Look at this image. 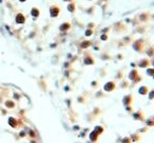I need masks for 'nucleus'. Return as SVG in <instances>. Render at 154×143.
Instances as JSON below:
<instances>
[{
  "label": "nucleus",
  "instance_id": "obj_1",
  "mask_svg": "<svg viewBox=\"0 0 154 143\" xmlns=\"http://www.w3.org/2000/svg\"><path fill=\"white\" fill-rule=\"evenodd\" d=\"M128 78H129V80H131L133 83H138V82H141V79H143L141 76V74L138 73V71L136 70V69H133V70L130 71V73L128 75Z\"/></svg>",
  "mask_w": 154,
  "mask_h": 143
},
{
  "label": "nucleus",
  "instance_id": "obj_2",
  "mask_svg": "<svg viewBox=\"0 0 154 143\" xmlns=\"http://www.w3.org/2000/svg\"><path fill=\"white\" fill-rule=\"evenodd\" d=\"M132 47L135 52H138V53H141L145 49V43H144V40L143 39H138L135 40L132 44Z\"/></svg>",
  "mask_w": 154,
  "mask_h": 143
},
{
  "label": "nucleus",
  "instance_id": "obj_3",
  "mask_svg": "<svg viewBox=\"0 0 154 143\" xmlns=\"http://www.w3.org/2000/svg\"><path fill=\"white\" fill-rule=\"evenodd\" d=\"M116 90V83L114 81H108L107 83H104V90L107 93H111Z\"/></svg>",
  "mask_w": 154,
  "mask_h": 143
},
{
  "label": "nucleus",
  "instance_id": "obj_4",
  "mask_svg": "<svg viewBox=\"0 0 154 143\" xmlns=\"http://www.w3.org/2000/svg\"><path fill=\"white\" fill-rule=\"evenodd\" d=\"M132 117H133L134 120H137V121H141V122L145 121V119H146L145 113L143 112V110H137V112H134V113L132 114Z\"/></svg>",
  "mask_w": 154,
  "mask_h": 143
},
{
  "label": "nucleus",
  "instance_id": "obj_5",
  "mask_svg": "<svg viewBox=\"0 0 154 143\" xmlns=\"http://www.w3.org/2000/svg\"><path fill=\"white\" fill-rule=\"evenodd\" d=\"M121 102L124 104V106H129V105H132L133 103V96L131 95V94H128L126 96H124L123 100H121Z\"/></svg>",
  "mask_w": 154,
  "mask_h": 143
},
{
  "label": "nucleus",
  "instance_id": "obj_6",
  "mask_svg": "<svg viewBox=\"0 0 154 143\" xmlns=\"http://www.w3.org/2000/svg\"><path fill=\"white\" fill-rule=\"evenodd\" d=\"M150 65H151V62L148 58H143V59H141L137 62V67H141V69H148Z\"/></svg>",
  "mask_w": 154,
  "mask_h": 143
},
{
  "label": "nucleus",
  "instance_id": "obj_7",
  "mask_svg": "<svg viewBox=\"0 0 154 143\" xmlns=\"http://www.w3.org/2000/svg\"><path fill=\"white\" fill-rule=\"evenodd\" d=\"M59 13H60V9L58 5H52L50 7V15L51 17H53V18H56V17L59 16Z\"/></svg>",
  "mask_w": 154,
  "mask_h": 143
},
{
  "label": "nucleus",
  "instance_id": "obj_8",
  "mask_svg": "<svg viewBox=\"0 0 154 143\" xmlns=\"http://www.w3.org/2000/svg\"><path fill=\"white\" fill-rule=\"evenodd\" d=\"M84 63L86 65H93V64H95V59L91 56L90 54H88L84 57Z\"/></svg>",
  "mask_w": 154,
  "mask_h": 143
},
{
  "label": "nucleus",
  "instance_id": "obj_9",
  "mask_svg": "<svg viewBox=\"0 0 154 143\" xmlns=\"http://www.w3.org/2000/svg\"><path fill=\"white\" fill-rule=\"evenodd\" d=\"M149 92H150V88L147 85H141V86L138 87V94L141 96H147Z\"/></svg>",
  "mask_w": 154,
  "mask_h": 143
},
{
  "label": "nucleus",
  "instance_id": "obj_10",
  "mask_svg": "<svg viewBox=\"0 0 154 143\" xmlns=\"http://www.w3.org/2000/svg\"><path fill=\"white\" fill-rule=\"evenodd\" d=\"M89 139H90L91 142L96 143L98 141V139H99V135H98L95 130H92V132L89 134Z\"/></svg>",
  "mask_w": 154,
  "mask_h": 143
},
{
  "label": "nucleus",
  "instance_id": "obj_11",
  "mask_svg": "<svg viewBox=\"0 0 154 143\" xmlns=\"http://www.w3.org/2000/svg\"><path fill=\"white\" fill-rule=\"evenodd\" d=\"M70 29H71V23H69V22H64L59 27V31H61V32H68Z\"/></svg>",
  "mask_w": 154,
  "mask_h": 143
},
{
  "label": "nucleus",
  "instance_id": "obj_12",
  "mask_svg": "<svg viewBox=\"0 0 154 143\" xmlns=\"http://www.w3.org/2000/svg\"><path fill=\"white\" fill-rule=\"evenodd\" d=\"M92 45V42H91L90 40H84V41H82L80 43V47L82 49V50H87V49H89V47Z\"/></svg>",
  "mask_w": 154,
  "mask_h": 143
},
{
  "label": "nucleus",
  "instance_id": "obj_13",
  "mask_svg": "<svg viewBox=\"0 0 154 143\" xmlns=\"http://www.w3.org/2000/svg\"><path fill=\"white\" fill-rule=\"evenodd\" d=\"M94 130H95V132H96V133H97L99 136L104 133V128L101 126V125H96V126L94 127Z\"/></svg>",
  "mask_w": 154,
  "mask_h": 143
},
{
  "label": "nucleus",
  "instance_id": "obj_14",
  "mask_svg": "<svg viewBox=\"0 0 154 143\" xmlns=\"http://www.w3.org/2000/svg\"><path fill=\"white\" fill-rule=\"evenodd\" d=\"M68 11H69V12H70V13H74V12H75V9H76V5H75V2H73V1H72V2H70V3L68 4Z\"/></svg>",
  "mask_w": 154,
  "mask_h": 143
},
{
  "label": "nucleus",
  "instance_id": "obj_15",
  "mask_svg": "<svg viewBox=\"0 0 154 143\" xmlns=\"http://www.w3.org/2000/svg\"><path fill=\"white\" fill-rule=\"evenodd\" d=\"M146 54H147L148 57H154V47H148L147 50H146Z\"/></svg>",
  "mask_w": 154,
  "mask_h": 143
},
{
  "label": "nucleus",
  "instance_id": "obj_16",
  "mask_svg": "<svg viewBox=\"0 0 154 143\" xmlns=\"http://www.w3.org/2000/svg\"><path fill=\"white\" fill-rule=\"evenodd\" d=\"M130 138H131V140H132V142H139V141H141V136H139L138 134H133V135H131Z\"/></svg>",
  "mask_w": 154,
  "mask_h": 143
},
{
  "label": "nucleus",
  "instance_id": "obj_17",
  "mask_svg": "<svg viewBox=\"0 0 154 143\" xmlns=\"http://www.w3.org/2000/svg\"><path fill=\"white\" fill-rule=\"evenodd\" d=\"M148 76L150 77H154V67H148L147 71H146Z\"/></svg>",
  "mask_w": 154,
  "mask_h": 143
},
{
  "label": "nucleus",
  "instance_id": "obj_18",
  "mask_svg": "<svg viewBox=\"0 0 154 143\" xmlns=\"http://www.w3.org/2000/svg\"><path fill=\"white\" fill-rule=\"evenodd\" d=\"M121 143H133V142H132V140H131L130 136H126V137H124V138L121 139Z\"/></svg>",
  "mask_w": 154,
  "mask_h": 143
},
{
  "label": "nucleus",
  "instance_id": "obj_19",
  "mask_svg": "<svg viewBox=\"0 0 154 143\" xmlns=\"http://www.w3.org/2000/svg\"><path fill=\"white\" fill-rule=\"evenodd\" d=\"M146 123H147L148 126H153V125H154V117H153V118L148 119L147 121H146Z\"/></svg>",
  "mask_w": 154,
  "mask_h": 143
},
{
  "label": "nucleus",
  "instance_id": "obj_20",
  "mask_svg": "<svg viewBox=\"0 0 154 143\" xmlns=\"http://www.w3.org/2000/svg\"><path fill=\"white\" fill-rule=\"evenodd\" d=\"M148 98H149V100L153 101L154 100V90H150V92H149V94H148Z\"/></svg>",
  "mask_w": 154,
  "mask_h": 143
},
{
  "label": "nucleus",
  "instance_id": "obj_21",
  "mask_svg": "<svg viewBox=\"0 0 154 143\" xmlns=\"http://www.w3.org/2000/svg\"><path fill=\"white\" fill-rule=\"evenodd\" d=\"M32 15H33L34 17H38V16H39V10L34 7L33 11H32Z\"/></svg>",
  "mask_w": 154,
  "mask_h": 143
},
{
  "label": "nucleus",
  "instance_id": "obj_22",
  "mask_svg": "<svg viewBox=\"0 0 154 143\" xmlns=\"http://www.w3.org/2000/svg\"><path fill=\"white\" fill-rule=\"evenodd\" d=\"M92 34H93V30H91V29H88V30L86 31L84 35H86L87 37H89V36H92Z\"/></svg>",
  "mask_w": 154,
  "mask_h": 143
},
{
  "label": "nucleus",
  "instance_id": "obj_23",
  "mask_svg": "<svg viewBox=\"0 0 154 143\" xmlns=\"http://www.w3.org/2000/svg\"><path fill=\"white\" fill-rule=\"evenodd\" d=\"M100 39L102 40V41H106V40H108V35H107V34H104V35H101Z\"/></svg>",
  "mask_w": 154,
  "mask_h": 143
},
{
  "label": "nucleus",
  "instance_id": "obj_24",
  "mask_svg": "<svg viewBox=\"0 0 154 143\" xmlns=\"http://www.w3.org/2000/svg\"><path fill=\"white\" fill-rule=\"evenodd\" d=\"M125 107H126L127 112H132V106H131V105H129V106H125Z\"/></svg>",
  "mask_w": 154,
  "mask_h": 143
},
{
  "label": "nucleus",
  "instance_id": "obj_25",
  "mask_svg": "<svg viewBox=\"0 0 154 143\" xmlns=\"http://www.w3.org/2000/svg\"><path fill=\"white\" fill-rule=\"evenodd\" d=\"M150 62H151V65L154 67V57H152V59L150 60Z\"/></svg>",
  "mask_w": 154,
  "mask_h": 143
},
{
  "label": "nucleus",
  "instance_id": "obj_26",
  "mask_svg": "<svg viewBox=\"0 0 154 143\" xmlns=\"http://www.w3.org/2000/svg\"><path fill=\"white\" fill-rule=\"evenodd\" d=\"M64 1H66V2H72L73 0H64Z\"/></svg>",
  "mask_w": 154,
  "mask_h": 143
},
{
  "label": "nucleus",
  "instance_id": "obj_27",
  "mask_svg": "<svg viewBox=\"0 0 154 143\" xmlns=\"http://www.w3.org/2000/svg\"><path fill=\"white\" fill-rule=\"evenodd\" d=\"M89 1H92V0H89Z\"/></svg>",
  "mask_w": 154,
  "mask_h": 143
}]
</instances>
